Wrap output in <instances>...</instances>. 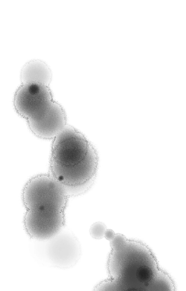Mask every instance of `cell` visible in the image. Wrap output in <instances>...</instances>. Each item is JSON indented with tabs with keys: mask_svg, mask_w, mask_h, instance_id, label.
Returning a JSON list of instances; mask_svg holds the SVG:
<instances>
[{
	"mask_svg": "<svg viewBox=\"0 0 186 291\" xmlns=\"http://www.w3.org/2000/svg\"><path fill=\"white\" fill-rule=\"evenodd\" d=\"M97 162L93 147L73 127L66 126L54 138L51 171L68 194L80 195L91 188L94 182Z\"/></svg>",
	"mask_w": 186,
	"mask_h": 291,
	"instance_id": "obj_1",
	"label": "cell"
},
{
	"mask_svg": "<svg viewBox=\"0 0 186 291\" xmlns=\"http://www.w3.org/2000/svg\"><path fill=\"white\" fill-rule=\"evenodd\" d=\"M68 195L64 187L52 175H39L27 182L22 194L26 209L24 223L31 236L46 240L60 232L65 224Z\"/></svg>",
	"mask_w": 186,
	"mask_h": 291,
	"instance_id": "obj_2",
	"label": "cell"
},
{
	"mask_svg": "<svg viewBox=\"0 0 186 291\" xmlns=\"http://www.w3.org/2000/svg\"><path fill=\"white\" fill-rule=\"evenodd\" d=\"M13 105L38 137L54 139L66 126L64 111L53 100L48 86L34 83L22 84L15 93Z\"/></svg>",
	"mask_w": 186,
	"mask_h": 291,
	"instance_id": "obj_3",
	"label": "cell"
},
{
	"mask_svg": "<svg viewBox=\"0 0 186 291\" xmlns=\"http://www.w3.org/2000/svg\"><path fill=\"white\" fill-rule=\"evenodd\" d=\"M126 241L118 248L113 250L108 263L110 279L103 281L108 290L143 289L147 286L151 268L145 263L140 252L133 250Z\"/></svg>",
	"mask_w": 186,
	"mask_h": 291,
	"instance_id": "obj_4",
	"label": "cell"
},
{
	"mask_svg": "<svg viewBox=\"0 0 186 291\" xmlns=\"http://www.w3.org/2000/svg\"><path fill=\"white\" fill-rule=\"evenodd\" d=\"M43 245L44 261L50 266L62 269L74 266L81 255L79 242L71 231L59 232L46 240Z\"/></svg>",
	"mask_w": 186,
	"mask_h": 291,
	"instance_id": "obj_5",
	"label": "cell"
},
{
	"mask_svg": "<svg viewBox=\"0 0 186 291\" xmlns=\"http://www.w3.org/2000/svg\"><path fill=\"white\" fill-rule=\"evenodd\" d=\"M51 78V72L48 66L39 59H33L27 62L20 73L22 84L34 83L48 86Z\"/></svg>",
	"mask_w": 186,
	"mask_h": 291,
	"instance_id": "obj_6",
	"label": "cell"
},
{
	"mask_svg": "<svg viewBox=\"0 0 186 291\" xmlns=\"http://www.w3.org/2000/svg\"><path fill=\"white\" fill-rule=\"evenodd\" d=\"M106 230V226L104 223L98 222L94 223L91 226L89 233L93 238L101 239L104 237Z\"/></svg>",
	"mask_w": 186,
	"mask_h": 291,
	"instance_id": "obj_7",
	"label": "cell"
},
{
	"mask_svg": "<svg viewBox=\"0 0 186 291\" xmlns=\"http://www.w3.org/2000/svg\"><path fill=\"white\" fill-rule=\"evenodd\" d=\"M126 240L125 237L122 235L120 234L115 235L110 242V245L113 250H116L120 247Z\"/></svg>",
	"mask_w": 186,
	"mask_h": 291,
	"instance_id": "obj_8",
	"label": "cell"
},
{
	"mask_svg": "<svg viewBox=\"0 0 186 291\" xmlns=\"http://www.w3.org/2000/svg\"><path fill=\"white\" fill-rule=\"evenodd\" d=\"M115 234L114 231L111 229H106L104 237L108 240H111L114 236Z\"/></svg>",
	"mask_w": 186,
	"mask_h": 291,
	"instance_id": "obj_9",
	"label": "cell"
}]
</instances>
